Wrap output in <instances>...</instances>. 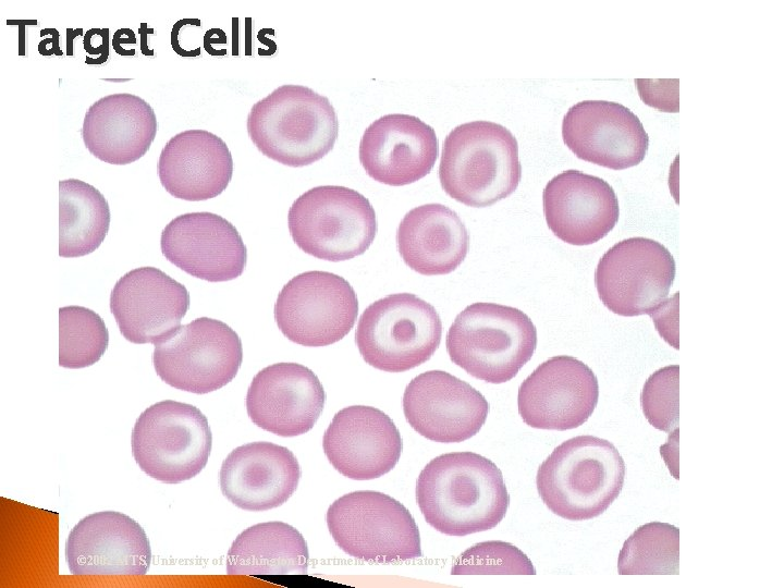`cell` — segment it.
Here are the masks:
<instances>
[{
  "instance_id": "277c9868",
  "label": "cell",
  "mask_w": 784,
  "mask_h": 588,
  "mask_svg": "<svg viewBox=\"0 0 784 588\" xmlns=\"http://www.w3.org/2000/svg\"><path fill=\"white\" fill-rule=\"evenodd\" d=\"M246 126L262 155L295 168L324 157L339 133L330 100L302 85H282L254 103Z\"/></svg>"
},
{
  "instance_id": "30bf717a",
  "label": "cell",
  "mask_w": 784,
  "mask_h": 588,
  "mask_svg": "<svg viewBox=\"0 0 784 588\" xmlns=\"http://www.w3.org/2000/svg\"><path fill=\"white\" fill-rule=\"evenodd\" d=\"M238 334L221 320L200 317L155 345L152 364L172 388L205 394L231 382L242 365Z\"/></svg>"
},
{
  "instance_id": "8992f818",
  "label": "cell",
  "mask_w": 784,
  "mask_h": 588,
  "mask_svg": "<svg viewBox=\"0 0 784 588\" xmlns=\"http://www.w3.org/2000/svg\"><path fill=\"white\" fill-rule=\"evenodd\" d=\"M287 225L303 252L328 261L364 254L378 229L369 200L340 185L316 186L298 196L289 209Z\"/></svg>"
},
{
  "instance_id": "7a4b0ae2",
  "label": "cell",
  "mask_w": 784,
  "mask_h": 588,
  "mask_svg": "<svg viewBox=\"0 0 784 588\" xmlns=\"http://www.w3.org/2000/svg\"><path fill=\"white\" fill-rule=\"evenodd\" d=\"M625 463L615 445L585 434L558 445L539 466L536 485L547 507L567 520L602 514L618 497Z\"/></svg>"
},
{
  "instance_id": "9c48e42d",
  "label": "cell",
  "mask_w": 784,
  "mask_h": 588,
  "mask_svg": "<svg viewBox=\"0 0 784 588\" xmlns=\"http://www.w3.org/2000/svg\"><path fill=\"white\" fill-rule=\"evenodd\" d=\"M327 525L336 546L359 560L392 563L421 555L419 529L412 514L379 491L340 497L327 511Z\"/></svg>"
},
{
  "instance_id": "2e32d148",
  "label": "cell",
  "mask_w": 784,
  "mask_h": 588,
  "mask_svg": "<svg viewBox=\"0 0 784 588\" xmlns=\"http://www.w3.org/2000/svg\"><path fill=\"white\" fill-rule=\"evenodd\" d=\"M160 247L171 264L208 282L236 279L247 261V249L236 228L208 211L172 219L161 232Z\"/></svg>"
},
{
  "instance_id": "ba28073f",
  "label": "cell",
  "mask_w": 784,
  "mask_h": 588,
  "mask_svg": "<svg viewBox=\"0 0 784 588\" xmlns=\"http://www.w3.org/2000/svg\"><path fill=\"white\" fill-rule=\"evenodd\" d=\"M131 446L145 474L173 485L192 479L205 468L212 433L206 416L196 406L164 400L138 416Z\"/></svg>"
},
{
  "instance_id": "52a82bcc",
  "label": "cell",
  "mask_w": 784,
  "mask_h": 588,
  "mask_svg": "<svg viewBox=\"0 0 784 588\" xmlns=\"http://www.w3.org/2000/svg\"><path fill=\"white\" fill-rule=\"evenodd\" d=\"M442 322L436 308L411 293L371 303L360 315L355 343L363 359L387 372L426 363L440 345Z\"/></svg>"
},
{
  "instance_id": "5b68a950",
  "label": "cell",
  "mask_w": 784,
  "mask_h": 588,
  "mask_svg": "<svg viewBox=\"0 0 784 588\" xmlns=\"http://www.w3.org/2000/svg\"><path fill=\"white\" fill-rule=\"evenodd\" d=\"M451 360L489 383L513 379L537 347V329L522 310L495 303L468 305L454 319L445 340Z\"/></svg>"
},
{
  "instance_id": "6da1fadb",
  "label": "cell",
  "mask_w": 784,
  "mask_h": 588,
  "mask_svg": "<svg viewBox=\"0 0 784 588\" xmlns=\"http://www.w3.org/2000/svg\"><path fill=\"white\" fill-rule=\"evenodd\" d=\"M416 501L431 527L463 537L495 527L506 514L510 495L500 468L465 451L441 454L422 468Z\"/></svg>"
},
{
  "instance_id": "f546056e",
  "label": "cell",
  "mask_w": 784,
  "mask_h": 588,
  "mask_svg": "<svg viewBox=\"0 0 784 588\" xmlns=\"http://www.w3.org/2000/svg\"><path fill=\"white\" fill-rule=\"evenodd\" d=\"M109 344L101 317L83 306L59 309V365L78 369L96 364Z\"/></svg>"
},
{
  "instance_id": "44dd1931",
  "label": "cell",
  "mask_w": 784,
  "mask_h": 588,
  "mask_svg": "<svg viewBox=\"0 0 784 588\" xmlns=\"http://www.w3.org/2000/svg\"><path fill=\"white\" fill-rule=\"evenodd\" d=\"M439 155L434 130L419 118L404 113L375 120L359 143V161L375 181L403 186L426 176Z\"/></svg>"
},
{
  "instance_id": "9a60e30c",
  "label": "cell",
  "mask_w": 784,
  "mask_h": 588,
  "mask_svg": "<svg viewBox=\"0 0 784 588\" xmlns=\"http://www.w3.org/2000/svg\"><path fill=\"white\" fill-rule=\"evenodd\" d=\"M562 137L577 158L612 170L640 163L649 137L638 117L613 101L584 100L562 121Z\"/></svg>"
},
{
  "instance_id": "d6a6232c",
  "label": "cell",
  "mask_w": 784,
  "mask_h": 588,
  "mask_svg": "<svg viewBox=\"0 0 784 588\" xmlns=\"http://www.w3.org/2000/svg\"><path fill=\"white\" fill-rule=\"evenodd\" d=\"M84 49L97 56L95 64L103 63L109 54V29L91 28L84 36Z\"/></svg>"
},
{
  "instance_id": "7c38bea8",
  "label": "cell",
  "mask_w": 784,
  "mask_h": 588,
  "mask_svg": "<svg viewBox=\"0 0 784 588\" xmlns=\"http://www.w3.org/2000/svg\"><path fill=\"white\" fill-rule=\"evenodd\" d=\"M675 278V261L661 243L647 237L623 240L600 258L595 284L612 313L635 317L658 313Z\"/></svg>"
},
{
  "instance_id": "ac0fdd59",
  "label": "cell",
  "mask_w": 784,
  "mask_h": 588,
  "mask_svg": "<svg viewBox=\"0 0 784 588\" xmlns=\"http://www.w3.org/2000/svg\"><path fill=\"white\" fill-rule=\"evenodd\" d=\"M65 561L73 575H145L151 562L150 542L130 516L97 512L71 529Z\"/></svg>"
},
{
  "instance_id": "ffe728a7",
  "label": "cell",
  "mask_w": 784,
  "mask_h": 588,
  "mask_svg": "<svg viewBox=\"0 0 784 588\" xmlns=\"http://www.w3.org/2000/svg\"><path fill=\"white\" fill-rule=\"evenodd\" d=\"M323 452L343 476L370 480L389 473L401 457L403 442L394 421L382 411L354 405L339 411L326 429Z\"/></svg>"
},
{
  "instance_id": "cb8c5ba5",
  "label": "cell",
  "mask_w": 784,
  "mask_h": 588,
  "mask_svg": "<svg viewBox=\"0 0 784 588\" xmlns=\"http://www.w3.org/2000/svg\"><path fill=\"white\" fill-rule=\"evenodd\" d=\"M161 185L175 198L200 201L226 189L233 159L225 142L200 128L180 132L163 146L158 162Z\"/></svg>"
},
{
  "instance_id": "484cf974",
  "label": "cell",
  "mask_w": 784,
  "mask_h": 588,
  "mask_svg": "<svg viewBox=\"0 0 784 588\" xmlns=\"http://www.w3.org/2000/svg\"><path fill=\"white\" fill-rule=\"evenodd\" d=\"M403 261L422 275H443L465 259L469 235L464 222L449 207L431 203L409 210L396 231Z\"/></svg>"
},
{
  "instance_id": "d4e9b609",
  "label": "cell",
  "mask_w": 784,
  "mask_h": 588,
  "mask_svg": "<svg viewBox=\"0 0 784 588\" xmlns=\"http://www.w3.org/2000/svg\"><path fill=\"white\" fill-rule=\"evenodd\" d=\"M158 131L151 106L119 93L101 97L86 111L81 135L87 150L110 164H128L149 150Z\"/></svg>"
},
{
  "instance_id": "8fae6325",
  "label": "cell",
  "mask_w": 784,
  "mask_h": 588,
  "mask_svg": "<svg viewBox=\"0 0 784 588\" xmlns=\"http://www.w3.org/2000/svg\"><path fill=\"white\" fill-rule=\"evenodd\" d=\"M358 315L357 295L343 277L328 271H306L293 277L280 291L274 320L292 342L309 347L342 340Z\"/></svg>"
},
{
  "instance_id": "1f68e13d",
  "label": "cell",
  "mask_w": 784,
  "mask_h": 588,
  "mask_svg": "<svg viewBox=\"0 0 784 588\" xmlns=\"http://www.w3.org/2000/svg\"><path fill=\"white\" fill-rule=\"evenodd\" d=\"M678 377V365L663 367L647 379L640 394L645 417L651 426L664 432L677 431Z\"/></svg>"
},
{
  "instance_id": "603a6c76",
  "label": "cell",
  "mask_w": 784,
  "mask_h": 588,
  "mask_svg": "<svg viewBox=\"0 0 784 588\" xmlns=\"http://www.w3.org/2000/svg\"><path fill=\"white\" fill-rule=\"evenodd\" d=\"M295 455L272 442H250L235 448L222 462L220 488L235 506L253 512L285 503L301 478Z\"/></svg>"
},
{
  "instance_id": "f1b7e54d",
  "label": "cell",
  "mask_w": 784,
  "mask_h": 588,
  "mask_svg": "<svg viewBox=\"0 0 784 588\" xmlns=\"http://www.w3.org/2000/svg\"><path fill=\"white\" fill-rule=\"evenodd\" d=\"M679 530L669 523L638 527L624 542L617 560L620 575L678 574Z\"/></svg>"
},
{
  "instance_id": "7402d4cb",
  "label": "cell",
  "mask_w": 784,
  "mask_h": 588,
  "mask_svg": "<svg viewBox=\"0 0 784 588\" xmlns=\"http://www.w3.org/2000/svg\"><path fill=\"white\" fill-rule=\"evenodd\" d=\"M542 201L549 229L567 244H593L618 221V200L612 186L578 170L552 177L543 189Z\"/></svg>"
},
{
  "instance_id": "4dcf8cb0",
  "label": "cell",
  "mask_w": 784,
  "mask_h": 588,
  "mask_svg": "<svg viewBox=\"0 0 784 588\" xmlns=\"http://www.w3.org/2000/svg\"><path fill=\"white\" fill-rule=\"evenodd\" d=\"M452 575H535L528 556L504 541H485L465 550L454 562Z\"/></svg>"
},
{
  "instance_id": "4316f807",
  "label": "cell",
  "mask_w": 784,
  "mask_h": 588,
  "mask_svg": "<svg viewBox=\"0 0 784 588\" xmlns=\"http://www.w3.org/2000/svg\"><path fill=\"white\" fill-rule=\"evenodd\" d=\"M308 548L302 534L283 522L253 525L232 542L226 554L229 575L306 574Z\"/></svg>"
},
{
  "instance_id": "5bb4252c",
  "label": "cell",
  "mask_w": 784,
  "mask_h": 588,
  "mask_svg": "<svg viewBox=\"0 0 784 588\" xmlns=\"http://www.w3.org/2000/svg\"><path fill=\"white\" fill-rule=\"evenodd\" d=\"M403 412L420 436L434 442L454 443L479 432L489 403L469 383L446 371L429 370L406 385Z\"/></svg>"
},
{
  "instance_id": "d6986e66",
  "label": "cell",
  "mask_w": 784,
  "mask_h": 588,
  "mask_svg": "<svg viewBox=\"0 0 784 588\" xmlns=\"http://www.w3.org/2000/svg\"><path fill=\"white\" fill-rule=\"evenodd\" d=\"M326 392L316 373L296 363H278L262 368L253 378L246 394V409L259 428L281 437H296L317 422Z\"/></svg>"
},
{
  "instance_id": "836d02e7",
  "label": "cell",
  "mask_w": 784,
  "mask_h": 588,
  "mask_svg": "<svg viewBox=\"0 0 784 588\" xmlns=\"http://www.w3.org/2000/svg\"><path fill=\"white\" fill-rule=\"evenodd\" d=\"M136 39L132 29L122 28L115 32L113 37V48L119 50L121 44H135Z\"/></svg>"
},
{
  "instance_id": "4fadbf2b",
  "label": "cell",
  "mask_w": 784,
  "mask_h": 588,
  "mask_svg": "<svg viewBox=\"0 0 784 588\" xmlns=\"http://www.w3.org/2000/svg\"><path fill=\"white\" fill-rule=\"evenodd\" d=\"M599 399L595 372L567 355L540 364L519 385L518 413L532 428L569 430L591 416Z\"/></svg>"
},
{
  "instance_id": "3957f363",
  "label": "cell",
  "mask_w": 784,
  "mask_h": 588,
  "mask_svg": "<svg viewBox=\"0 0 784 588\" xmlns=\"http://www.w3.org/2000/svg\"><path fill=\"white\" fill-rule=\"evenodd\" d=\"M518 144L505 126L477 120L454 127L445 137L439 164L443 191L469 207H487L518 186Z\"/></svg>"
},
{
  "instance_id": "e0dca14e",
  "label": "cell",
  "mask_w": 784,
  "mask_h": 588,
  "mask_svg": "<svg viewBox=\"0 0 784 588\" xmlns=\"http://www.w3.org/2000/svg\"><path fill=\"white\" fill-rule=\"evenodd\" d=\"M189 307L186 287L154 267L121 277L110 294V310L131 343L158 344L173 333Z\"/></svg>"
},
{
  "instance_id": "83f0119b",
  "label": "cell",
  "mask_w": 784,
  "mask_h": 588,
  "mask_svg": "<svg viewBox=\"0 0 784 588\" xmlns=\"http://www.w3.org/2000/svg\"><path fill=\"white\" fill-rule=\"evenodd\" d=\"M110 225V208L93 185L76 179L59 181V255L75 258L96 250Z\"/></svg>"
}]
</instances>
